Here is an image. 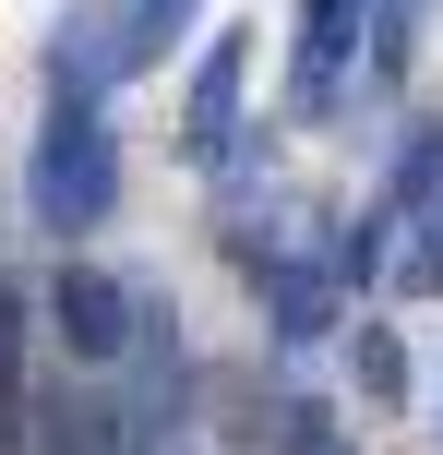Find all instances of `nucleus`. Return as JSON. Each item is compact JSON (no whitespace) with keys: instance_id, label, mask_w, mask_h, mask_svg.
<instances>
[{"instance_id":"obj_1","label":"nucleus","mask_w":443,"mask_h":455,"mask_svg":"<svg viewBox=\"0 0 443 455\" xmlns=\"http://www.w3.org/2000/svg\"><path fill=\"white\" fill-rule=\"evenodd\" d=\"M24 204H36V228H96L120 204V144L108 120H96V96H48V132H36V168H24Z\"/></svg>"},{"instance_id":"obj_2","label":"nucleus","mask_w":443,"mask_h":455,"mask_svg":"<svg viewBox=\"0 0 443 455\" xmlns=\"http://www.w3.org/2000/svg\"><path fill=\"white\" fill-rule=\"evenodd\" d=\"M132 312H144V299L120 288V275H96V264H60V275H48V323H60V347H72L84 371H108L120 347L144 336Z\"/></svg>"},{"instance_id":"obj_3","label":"nucleus","mask_w":443,"mask_h":455,"mask_svg":"<svg viewBox=\"0 0 443 455\" xmlns=\"http://www.w3.org/2000/svg\"><path fill=\"white\" fill-rule=\"evenodd\" d=\"M360 24H384V0H300V60H288V108L300 120L336 108V84L360 60Z\"/></svg>"},{"instance_id":"obj_4","label":"nucleus","mask_w":443,"mask_h":455,"mask_svg":"<svg viewBox=\"0 0 443 455\" xmlns=\"http://www.w3.org/2000/svg\"><path fill=\"white\" fill-rule=\"evenodd\" d=\"M120 72H144L132 60V12H120V0H72L60 48H48V96H108Z\"/></svg>"},{"instance_id":"obj_5","label":"nucleus","mask_w":443,"mask_h":455,"mask_svg":"<svg viewBox=\"0 0 443 455\" xmlns=\"http://www.w3.org/2000/svg\"><path fill=\"white\" fill-rule=\"evenodd\" d=\"M240 60H252V48L216 36V48H204V72H192V120H180L192 156H228V132H240Z\"/></svg>"},{"instance_id":"obj_6","label":"nucleus","mask_w":443,"mask_h":455,"mask_svg":"<svg viewBox=\"0 0 443 455\" xmlns=\"http://www.w3.org/2000/svg\"><path fill=\"white\" fill-rule=\"evenodd\" d=\"M12 432H24V288L0 275V455H12Z\"/></svg>"},{"instance_id":"obj_7","label":"nucleus","mask_w":443,"mask_h":455,"mask_svg":"<svg viewBox=\"0 0 443 455\" xmlns=\"http://www.w3.org/2000/svg\"><path fill=\"white\" fill-rule=\"evenodd\" d=\"M348 360H360V395H384V408L407 395V347L384 336V323H360V336H348Z\"/></svg>"},{"instance_id":"obj_8","label":"nucleus","mask_w":443,"mask_h":455,"mask_svg":"<svg viewBox=\"0 0 443 455\" xmlns=\"http://www.w3.org/2000/svg\"><path fill=\"white\" fill-rule=\"evenodd\" d=\"M180 24H192V0H132V60H168Z\"/></svg>"},{"instance_id":"obj_9","label":"nucleus","mask_w":443,"mask_h":455,"mask_svg":"<svg viewBox=\"0 0 443 455\" xmlns=\"http://www.w3.org/2000/svg\"><path fill=\"white\" fill-rule=\"evenodd\" d=\"M276 455H348V443H336V419L312 408V395H288V432H276Z\"/></svg>"},{"instance_id":"obj_10","label":"nucleus","mask_w":443,"mask_h":455,"mask_svg":"<svg viewBox=\"0 0 443 455\" xmlns=\"http://www.w3.org/2000/svg\"><path fill=\"white\" fill-rule=\"evenodd\" d=\"M431 228H443V192H431Z\"/></svg>"},{"instance_id":"obj_11","label":"nucleus","mask_w":443,"mask_h":455,"mask_svg":"<svg viewBox=\"0 0 443 455\" xmlns=\"http://www.w3.org/2000/svg\"><path fill=\"white\" fill-rule=\"evenodd\" d=\"M407 12H431V0H407Z\"/></svg>"}]
</instances>
